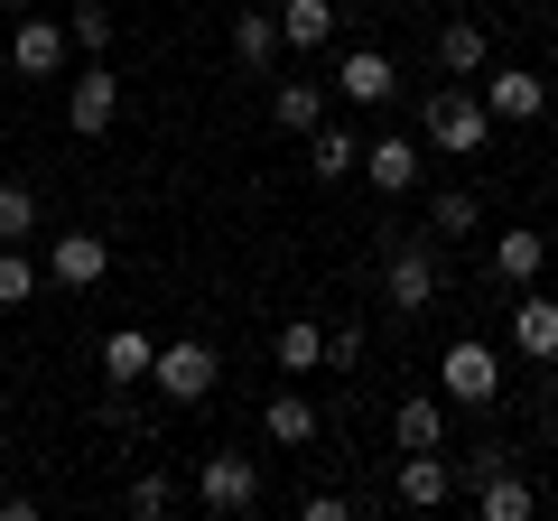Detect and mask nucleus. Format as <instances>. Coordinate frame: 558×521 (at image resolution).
I'll return each instance as SVG.
<instances>
[{"label":"nucleus","instance_id":"1","mask_svg":"<svg viewBox=\"0 0 558 521\" xmlns=\"http://www.w3.org/2000/svg\"><path fill=\"white\" fill-rule=\"evenodd\" d=\"M418 141L438 149V159H475L484 141H494V112H484L475 84H438V94L418 102Z\"/></svg>","mask_w":558,"mask_h":521},{"label":"nucleus","instance_id":"2","mask_svg":"<svg viewBox=\"0 0 558 521\" xmlns=\"http://www.w3.org/2000/svg\"><path fill=\"white\" fill-rule=\"evenodd\" d=\"M438 391H447L457 410H494V401H502V363H494V344H484V336H457V344L438 354Z\"/></svg>","mask_w":558,"mask_h":521},{"label":"nucleus","instance_id":"3","mask_svg":"<svg viewBox=\"0 0 558 521\" xmlns=\"http://www.w3.org/2000/svg\"><path fill=\"white\" fill-rule=\"evenodd\" d=\"M215 373H223V363H215V344H205V336H168L159 354H149V381H159L178 410H196L205 391H215Z\"/></svg>","mask_w":558,"mask_h":521},{"label":"nucleus","instance_id":"4","mask_svg":"<svg viewBox=\"0 0 558 521\" xmlns=\"http://www.w3.org/2000/svg\"><path fill=\"white\" fill-rule=\"evenodd\" d=\"M428 299H438V252H428V242H400V252L381 260V307H391V317H428Z\"/></svg>","mask_w":558,"mask_h":521},{"label":"nucleus","instance_id":"5","mask_svg":"<svg viewBox=\"0 0 558 521\" xmlns=\"http://www.w3.org/2000/svg\"><path fill=\"white\" fill-rule=\"evenodd\" d=\"M196 502L205 512H252L260 502V465L242 457V447H215V457L196 465Z\"/></svg>","mask_w":558,"mask_h":521},{"label":"nucleus","instance_id":"6","mask_svg":"<svg viewBox=\"0 0 558 521\" xmlns=\"http://www.w3.org/2000/svg\"><path fill=\"white\" fill-rule=\"evenodd\" d=\"M475 94H484V112H494V121H539V112H549V84H539L531 65H484Z\"/></svg>","mask_w":558,"mask_h":521},{"label":"nucleus","instance_id":"7","mask_svg":"<svg viewBox=\"0 0 558 521\" xmlns=\"http://www.w3.org/2000/svg\"><path fill=\"white\" fill-rule=\"evenodd\" d=\"M65 121H75V141H102V131L121 121V75H102V57L65 84Z\"/></svg>","mask_w":558,"mask_h":521},{"label":"nucleus","instance_id":"8","mask_svg":"<svg viewBox=\"0 0 558 521\" xmlns=\"http://www.w3.org/2000/svg\"><path fill=\"white\" fill-rule=\"evenodd\" d=\"M418 168H428V141H400V131H381V141H363V178L381 186V196H410Z\"/></svg>","mask_w":558,"mask_h":521},{"label":"nucleus","instance_id":"9","mask_svg":"<svg viewBox=\"0 0 558 521\" xmlns=\"http://www.w3.org/2000/svg\"><path fill=\"white\" fill-rule=\"evenodd\" d=\"M102 270H112V242H102L94 223H84V233H57V252H47V280L57 289H94Z\"/></svg>","mask_w":558,"mask_h":521},{"label":"nucleus","instance_id":"10","mask_svg":"<svg viewBox=\"0 0 558 521\" xmlns=\"http://www.w3.org/2000/svg\"><path fill=\"white\" fill-rule=\"evenodd\" d=\"M447 494H457V465H447L438 447H410V457H400V502H410V512H438Z\"/></svg>","mask_w":558,"mask_h":521},{"label":"nucleus","instance_id":"11","mask_svg":"<svg viewBox=\"0 0 558 521\" xmlns=\"http://www.w3.org/2000/svg\"><path fill=\"white\" fill-rule=\"evenodd\" d=\"M512 344L531 363H558V299H549V289H521V299H512Z\"/></svg>","mask_w":558,"mask_h":521},{"label":"nucleus","instance_id":"12","mask_svg":"<svg viewBox=\"0 0 558 521\" xmlns=\"http://www.w3.org/2000/svg\"><path fill=\"white\" fill-rule=\"evenodd\" d=\"M10 65H20L28 84H47V75L65 65V28H57V20H28V10H20V38H10Z\"/></svg>","mask_w":558,"mask_h":521},{"label":"nucleus","instance_id":"13","mask_svg":"<svg viewBox=\"0 0 558 521\" xmlns=\"http://www.w3.org/2000/svg\"><path fill=\"white\" fill-rule=\"evenodd\" d=\"M336 94H344V102H391L400 75H391V57H381V47H354V57L336 65Z\"/></svg>","mask_w":558,"mask_h":521},{"label":"nucleus","instance_id":"14","mask_svg":"<svg viewBox=\"0 0 558 521\" xmlns=\"http://www.w3.org/2000/svg\"><path fill=\"white\" fill-rule=\"evenodd\" d=\"M438 65H447L457 84H475L484 65H494V38H484V20H447V28H438Z\"/></svg>","mask_w":558,"mask_h":521},{"label":"nucleus","instance_id":"15","mask_svg":"<svg viewBox=\"0 0 558 521\" xmlns=\"http://www.w3.org/2000/svg\"><path fill=\"white\" fill-rule=\"evenodd\" d=\"M539 260H549V233H494V280H512V289H531L539 280Z\"/></svg>","mask_w":558,"mask_h":521},{"label":"nucleus","instance_id":"16","mask_svg":"<svg viewBox=\"0 0 558 521\" xmlns=\"http://www.w3.org/2000/svg\"><path fill=\"white\" fill-rule=\"evenodd\" d=\"M279 47H326L336 38V0H279Z\"/></svg>","mask_w":558,"mask_h":521},{"label":"nucleus","instance_id":"17","mask_svg":"<svg viewBox=\"0 0 558 521\" xmlns=\"http://www.w3.org/2000/svg\"><path fill=\"white\" fill-rule=\"evenodd\" d=\"M233 65H242V75H270V65H279V20H270V10H242V20H233Z\"/></svg>","mask_w":558,"mask_h":521},{"label":"nucleus","instance_id":"18","mask_svg":"<svg viewBox=\"0 0 558 521\" xmlns=\"http://www.w3.org/2000/svg\"><path fill=\"white\" fill-rule=\"evenodd\" d=\"M307 141H317V149H307V168H317L326 186H336V178H354V168H363V141H354V131H344V121H317Z\"/></svg>","mask_w":558,"mask_h":521},{"label":"nucleus","instance_id":"19","mask_svg":"<svg viewBox=\"0 0 558 521\" xmlns=\"http://www.w3.org/2000/svg\"><path fill=\"white\" fill-rule=\"evenodd\" d=\"M260 428H270V447H317V401H307V391H279V401L260 410Z\"/></svg>","mask_w":558,"mask_h":521},{"label":"nucleus","instance_id":"20","mask_svg":"<svg viewBox=\"0 0 558 521\" xmlns=\"http://www.w3.org/2000/svg\"><path fill=\"white\" fill-rule=\"evenodd\" d=\"M475 512H484V521H531V512H539V494L512 475V465H502V475H484V484H475Z\"/></svg>","mask_w":558,"mask_h":521},{"label":"nucleus","instance_id":"21","mask_svg":"<svg viewBox=\"0 0 558 521\" xmlns=\"http://www.w3.org/2000/svg\"><path fill=\"white\" fill-rule=\"evenodd\" d=\"M391 447L410 457V447H447V410L438 401H400L391 410Z\"/></svg>","mask_w":558,"mask_h":521},{"label":"nucleus","instance_id":"22","mask_svg":"<svg viewBox=\"0 0 558 521\" xmlns=\"http://www.w3.org/2000/svg\"><path fill=\"white\" fill-rule=\"evenodd\" d=\"M270 121L279 131H317L326 121V84H270Z\"/></svg>","mask_w":558,"mask_h":521},{"label":"nucleus","instance_id":"23","mask_svg":"<svg viewBox=\"0 0 558 521\" xmlns=\"http://www.w3.org/2000/svg\"><path fill=\"white\" fill-rule=\"evenodd\" d=\"M270 354H279V373H317V363H326V336H317V317H289Z\"/></svg>","mask_w":558,"mask_h":521},{"label":"nucleus","instance_id":"24","mask_svg":"<svg viewBox=\"0 0 558 521\" xmlns=\"http://www.w3.org/2000/svg\"><path fill=\"white\" fill-rule=\"evenodd\" d=\"M149 354H159V344L140 336V326H121V336L102 344V381H149Z\"/></svg>","mask_w":558,"mask_h":521},{"label":"nucleus","instance_id":"25","mask_svg":"<svg viewBox=\"0 0 558 521\" xmlns=\"http://www.w3.org/2000/svg\"><path fill=\"white\" fill-rule=\"evenodd\" d=\"M65 47L102 57V47H112V10H102V0H75V10H65Z\"/></svg>","mask_w":558,"mask_h":521},{"label":"nucleus","instance_id":"26","mask_svg":"<svg viewBox=\"0 0 558 521\" xmlns=\"http://www.w3.org/2000/svg\"><path fill=\"white\" fill-rule=\"evenodd\" d=\"M28 299H38V260L20 242H0V307H28Z\"/></svg>","mask_w":558,"mask_h":521},{"label":"nucleus","instance_id":"27","mask_svg":"<svg viewBox=\"0 0 558 521\" xmlns=\"http://www.w3.org/2000/svg\"><path fill=\"white\" fill-rule=\"evenodd\" d=\"M121 512H140V521L178 512V484H168V475H131V494H121Z\"/></svg>","mask_w":558,"mask_h":521},{"label":"nucleus","instance_id":"28","mask_svg":"<svg viewBox=\"0 0 558 521\" xmlns=\"http://www.w3.org/2000/svg\"><path fill=\"white\" fill-rule=\"evenodd\" d=\"M475 196H465V186H447V196H428V233H475Z\"/></svg>","mask_w":558,"mask_h":521},{"label":"nucleus","instance_id":"29","mask_svg":"<svg viewBox=\"0 0 558 521\" xmlns=\"http://www.w3.org/2000/svg\"><path fill=\"white\" fill-rule=\"evenodd\" d=\"M38 233V196L28 186H0V242H28Z\"/></svg>","mask_w":558,"mask_h":521},{"label":"nucleus","instance_id":"30","mask_svg":"<svg viewBox=\"0 0 558 521\" xmlns=\"http://www.w3.org/2000/svg\"><path fill=\"white\" fill-rule=\"evenodd\" d=\"M299 521H354V502H344V494H307Z\"/></svg>","mask_w":558,"mask_h":521},{"label":"nucleus","instance_id":"31","mask_svg":"<svg viewBox=\"0 0 558 521\" xmlns=\"http://www.w3.org/2000/svg\"><path fill=\"white\" fill-rule=\"evenodd\" d=\"M502 465H512V447H475V457H465V484H484V475H502Z\"/></svg>","mask_w":558,"mask_h":521},{"label":"nucleus","instance_id":"32","mask_svg":"<svg viewBox=\"0 0 558 521\" xmlns=\"http://www.w3.org/2000/svg\"><path fill=\"white\" fill-rule=\"evenodd\" d=\"M326 363H363V326H336L326 336Z\"/></svg>","mask_w":558,"mask_h":521},{"label":"nucleus","instance_id":"33","mask_svg":"<svg viewBox=\"0 0 558 521\" xmlns=\"http://www.w3.org/2000/svg\"><path fill=\"white\" fill-rule=\"evenodd\" d=\"M0 10H28V0H0Z\"/></svg>","mask_w":558,"mask_h":521}]
</instances>
